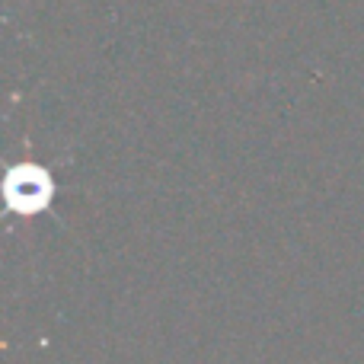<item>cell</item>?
Here are the masks:
<instances>
[{"label":"cell","instance_id":"cell-1","mask_svg":"<svg viewBox=\"0 0 364 364\" xmlns=\"http://www.w3.org/2000/svg\"><path fill=\"white\" fill-rule=\"evenodd\" d=\"M51 195H55V182L38 166H16L6 176V201H10V208H16L23 214L42 211L51 201Z\"/></svg>","mask_w":364,"mask_h":364}]
</instances>
